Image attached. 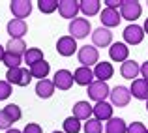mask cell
<instances>
[{"mask_svg":"<svg viewBox=\"0 0 148 133\" xmlns=\"http://www.w3.org/2000/svg\"><path fill=\"white\" fill-rule=\"evenodd\" d=\"M143 13V6L137 0H122L120 4V17L126 19L130 23H135V19H139Z\"/></svg>","mask_w":148,"mask_h":133,"instance_id":"obj_1","label":"cell"},{"mask_svg":"<svg viewBox=\"0 0 148 133\" xmlns=\"http://www.w3.org/2000/svg\"><path fill=\"white\" fill-rule=\"evenodd\" d=\"M6 81L10 84H17V86H28L32 75H30V69L26 68H11L6 73Z\"/></svg>","mask_w":148,"mask_h":133,"instance_id":"obj_2","label":"cell"},{"mask_svg":"<svg viewBox=\"0 0 148 133\" xmlns=\"http://www.w3.org/2000/svg\"><path fill=\"white\" fill-rule=\"evenodd\" d=\"M92 26H90V21L88 19H73L71 23H69V34H71L73 40H83V38H86L88 34H90Z\"/></svg>","mask_w":148,"mask_h":133,"instance_id":"obj_3","label":"cell"},{"mask_svg":"<svg viewBox=\"0 0 148 133\" xmlns=\"http://www.w3.org/2000/svg\"><path fill=\"white\" fill-rule=\"evenodd\" d=\"M107 96H111V88H109V84L105 83V81H94V83L88 86V97L94 99L96 103L105 101Z\"/></svg>","mask_w":148,"mask_h":133,"instance_id":"obj_4","label":"cell"},{"mask_svg":"<svg viewBox=\"0 0 148 133\" xmlns=\"http://www.w3.org/2000/svg\"><path fill=\"white\" fill-rule=\"evenodd\" d=\"M77 58H79V62L84 66V68H90L92 64H98L99 53H98V49H96L94 45H84V47H81V49H79Z\"/></svg>","mask_w":148,"mask_h":133,"instance_id":"obj_5","label":"cell"},{"mask_svg":"<svg viewBox=\"0 0 148 133\" xmlns=\"http://www.w3.org/2000/svg\"><path fill=\"white\" fill-rule=\"evenodd\" d=\"M124 40H126V43L130 45H139L143 40H145V30H143V26L135 25V23H131V25H127L126 28H124Z\"/></svg>","mask_w":148,"mask_h":133,"instance_id":"obj_6","label":"cell"},{"mask_svg":"<svg viewBox=\"0 0 148 133\" xmlns=\"http://www.w3.org/2000/svg\"><path fill=\"white\" fill-rule=\"evenodd\" d=\"M81 11L79 2L75 0H58V13L64 19H77V13Z\"/></svg>","mask_w":148,"mask_h":133,"instance_id":"obj_7","label":"cell"},{"mask_svg":"<svg viewBox=\"0 0 148 133\" xmlns=\"http://www.w3.org/2000/svg\"><path fill=\"white\" fill-rule=\"evenodd\" d=\"M130 99H131V92H130V88H126V86H114L111 90V101H112V105L114 107H126L127 103H130Z\"/></svg>","mask_w":148,"mask_h":133,"instance_id":"obj_8","label":"cell"},{"mask_svg":"<svg viewBox=\"0 0 148 133\" xmlns=\"http://www.w3.org/2000/svg\"><path fill=\"white\" fill-rule=\"evenodd\" d=\"M53 83H54V88H58V90H69L73 86V73L69 71V69H58L56 73H54V77H53Z\"/></svg>","mask_w":148,"mask_h":133,"instance_id":"obj_9","label":"cell"},{"mask_svg":"<svg viewBox=\"0 0 148 133\" xmlns=\"http://www.w3.org/2000/svg\"><path fill=\"white\" fill-rule=\"evenodd\" d=\"M10 10L15 15V19L25 21V17L32 13V2L30 0H13V2H10Z\"/></svg>","mask_w":148,"mask_h":133,"instance_id":"obj_10","label":"cell"},{"mask_svg":"<svg viewBox=\"0 0 148 133\" xmlns=\"http://www.w3.org/2000/svg\"><path fill=\"white\" fill-rule=\"evenodd\" d=\"M99 21L105 28H112V26H118L122 17H120L118 10H111V8H103V11L99 13Z\"/></svg>","mask_w":148,"mask_h":133,"instance_id":"obj_11","label":"cell"},{"mask_svg":"<svg viewBox=\"0 0 148 133\" xmlns=\"http://www.w3.org/2000/svg\"><path fill=\"white\" fill-rule=\"evenodd\" d=\"M56 51L62 56H73V53L77 51V40H73L71 36H62L56 41Z\"/></svg>","mask_w":148,"mask_h":133,"instance_id":"obj_12","label":"cell"},{"mask_svg":"<svg viewBox=\"0 0 148 133\" xmlns=\"http://www.w3.org/2000/svg\"><path fill=\"white\" fill-rule=\"evenodd\" d=\"M92 41H94V47H107L112 45V32L105 26H99V28L94 30L92 34Z\"/></svg>","mask_w":148,"mask_h":133,"instance_id":"obj_13","label":"cell"},{"mask_svg":"<svg viewBox=\"0 0 148 133\" xmlns=\"http://www.w3.org/2000/svg\"><path fill=\"white\" fill-rule=\"evenodd\" d=\"M94 71H92L90 68H84V66H81V68H77L75 71H73V81H75L77 84H81V86H90L92 83H94Z\"/></svg>","mask_w":148,"mask_h":133,"instance_id":"obj_14","label":"cell"},{"mask_svg":"<svg viewBox=\"0 0 148 133\" xmlns=\"http://www.w3.org/2000/svg\"><path fill=\"white\" fill-rule=\"evenodd\" d=\"M109 56H111V60H114V62H126L127 60V56H130V49H127V45L126 43H112L111 45V49H109Z\"/></svg>","mask_w":148,"mask_h":133,"instance_id":"obj_15","label":"cell"},{"mask_svg":"<svg viewBox=\"0 0 148 133\" xmlns=\"http://www.w3.org/2000/svg\"><path fill=\"white\" fill-rule=\"evenodd\" d=\"M92 114H94V107L88 101H77L73 105V116L77 120H90Z\"/></svg>","mask_w":148,"mask_h":133,"instance_id":"obj_16","label":"cell"},{"mask_svg":"<svg viewBox=\"0 0 148 133\" xmlns=\"http://www.w3.org/2000/svg\"><path fill=\"white\" fill-rule=\"evenodd\" d=\"M139 73H141V66H139L135 60H126L122 66H120V75H122L124 79L135 81Z\"/></svg>","mask_w":148,"mask_h":133,"instance_id":"obj_17","label":"cell"},{"mask_svg":"<svg viewBox=\"0 0 148 133\" xmlns=\"http://www.w3.org/2000/svg\"><path fill=\"white\" fill-rule=\"evenodd\" d=\"M130 92L135 99H148V81L146 79H135L130 86Z\"/></svg>","mask_w":148,"mask_h":133,"instance_id":"obj_18","label":"cell"},{"mask_svg":"<svg viewBox=\"0 0 148 133\" xmlns=\"http://www.w3.org/2000/svg\"><path fill=\"white\" fill-rule=\"evenodd\" d=\"M112 73H114L112 64H111V62H105V60L103 62H98V64H96V68H94L96 81H105V83H107V79H111Z\"/></svg>","mask_w":148,"mask_h":133,"instance_id":"obj_19","label":"cell"},{"mask_svg":"<svg viewBox=\"0 0 148 133\" xmlns=\"http://www.w3.org/2000/svg\"><path fill=\"white\" fill-rule=\"evenodd\" d=\"M26 30H28V26H26V23L23 21V19H11V21L8 23V34H10L11 38L23 40V36L26 34Z\"/></svg>","mask_w":148,"mask_h":133,"instance_id":"obj_20","label":"cell"},{"mask_svg":"<svg viewBox=\"0 0 148 133\" xmlns=\"http://www.w3.org/2000/svg\"><path fill=\"white\" fill-rule=\"evenodd\" d=\"M94 116L96 120L103 122V120H111L112 118V105L107 103V101H99V103L94 105Z\"/></svg>","mask_w":148,"mask_h":133,"instance_id":"obj_21","label":"cell"},{"mask_svg":"<svg viewBox=\"0 0 148 133\" xmlns=\"http://www.w3.org/2000/svg\"><path fill=\"white\" fill-rule=\"evenodd\" d=\"M105 133H127V124L118 116H112L105 124Z\"/></svg>","mask_w":148,"mask_h":133,"instance_id":"obj_22","label":"cell"},{"mask_svg":"<svg viewBox=\"0 0 148 133\" xmlns=\"http://www.w3.org/2000/svg\"><path fill=\"white\" fill-rule=\"evenodd\" d=\"M28 69H30V75H32V77L43 81V79H47V75H49V71H51V66H49V62L41 60V62H38V64L30 66Z\"/></svg>","mask_w":148,"mask_h":133,"instance_id":"obj_23","label":"cell"},{"mask_svg":"<svg viewBox=\"0 0 148 133\" xmlns=\"http://www.w3.org/2000/svg\"><path fill=\"white\" fill-rule=\"evenodd\" d=\"M36 94L40 97H43V99H47L54 94V83L49 79H43V81H38L36 84Z\"/></svg>","mask_w":148,"mask_h":133,"instance_id":"obj_24","label":"cell"},{"mask_svg":"<svg viewBox=\"0 0 148 133\" xmlns=\"http://www.w3.org/2000/svg\"><path fill=\"white\" fill-rule=\"evenodd\" d=\"M6 53L17 54V56H25V53H26L25 41L19 40V38H11V40L8 41V45H6Z\"/></svg>","mask_w":148,"mask_h":133,"instance_id":"obj_25","label":"cell"},{"mask_svg":"<svg viewBox=\"0 0 148 133\" xmlns=\"http://www.w3.org/2000/svg\"><path fill=\"white\" fill-rule=\"evenodd\" d=\"M79 6H81V11H83L86 17H92V15L99 13L101 2L99 0H83V2H79Z\"/></svg>","mask_w":148,"mask_h":133,"instance_id":"obj_26","label":"cell"},{"mask_svg":"<svg viewBox=\"0 0 148 133\" xmlns=\"http://www.w3.org/2000/svg\"><path fill=\"white\" fill-rule=\"evenodd\" d=\"M43 60V53H41V49H38V47H30V49H26L25 53V62L28 66H34L38 64V62Z\"/></svg>","mask_w":148,"mask_h":133,"instance_id":"obj_27","label":"cell"},{"mask_svg":"<svg viewBox=\"0 0 148 133\" xmlns=\"http://www.w3.org/2000/svg\"><path fill=\"white\" fill-rule=\"evenodd\" d=\"M2 111L6 112V116L11 120V122H17V120H21V116H23V112H21V109H19V105H15V103L6 105Z\"/></svg>","mask_w":148,"mask_h":133,"instance_id":"obj_28","label":"cell"},{"mask_svg":"<svg viewBox=\"0 0 148 133\" xmlns=\"http://www.w3.org/2000/svg\"><path fill=\"white\" fill-rule=\"evenodd\" d=\"M81 131V120L75 116H68L64 120V133H79Z\"/></svg>","mask_w":148,"mask_h":133,"instance_id":"obj_29","label":"cell"},{"mask_svg":"<svg viewBox=\"0 0 148 133\" xmlns=\"http://www.w3.org/2000/svg\"><path fill=\"white\" fill-rule=\"evenodd\" d=\"M38 8L41 13H53L54 10H58V0H40Z\"/></svg>","mask_w":148,"mask_h":133,"instance_id":"obj_30","label":"cell"},{"mask_svg":"<svg viewBox=\"0 0 148 133\" xmlns=\"http://www.w3.org/2000/svg\"><path fill=\"white\" fill-rule=\"evenodd\" d=\"M83 130H84V133H101L103 131V126H101L99 120L90 118V120H86V124L83 126Z\"/></svg>","mask_w":148,"mask_h":133,"instance_id":"obj_31","label":"cell"},{"mask_svg":"<svg viewBox=\"0 0 148 133\" xmlns=\"http://www.w3.org/2000/svg\"><path fill=\"white\" fill-rule=\"evenodd\" d=\"M21 60H23V56H17V54H11V53H6L4 54V64L8 66V69H11V68H21Z\"/></svg>","mask_w":148,"mask_h":133,"instance_id":"obj_32","label":"cell"},{"mask_svg":"<svg viewBox=\"0 0 148 133\" xmlns=\"http://www.w3.org/2000/svg\"><path fill=\"white\" fill-rule=\"evenodd\" d=\"M11 96V84L8 81H0V101L8 99Z\"/></svg>","mask_w":148,"mask_h":133,"instance_id":"obj_33","label":"cell"},{"mask_svg":"<svg viewBox=\"0 0 148 133\" xmlns=\"http://www.w3.org/2000/svg\"><path fill=\"white\" fill-rule=\"evenodd\" d=\"M127 133H146V126L143 122H133L127 126Z\"/></svg>","mask_w":148,"mask_h":133,"instance_id":"obj_34","label":"cell"},{"mask_svg":"<svg viewBox=\"0 0 148 133\" xmlns=\"http://www.w3.org/2000/svg\"><path fill=\"white\" fill-rule=\"evenodd\" d=\"M11 124H13V122H11V120L6 116V112H4V111H0V130H6V131H8Z\"/></svg>","mask_w":148,"mask_h":133,"instance_id":"obj_35","label":"cell"},{"mask_svg":"<svg viewBox=\"0 0 148 133\" xmlns=\"http://www.w3.org/2000/svg\"><path fill=\"white\" fill-rule=\"evenodd\" d=\"M23 133H43V130H41L40 124H26Z\"/></svg>","mask_w":148,"mask_h":133,"instance_id":"obj_36","label":"cell"},{"mask_svg":"<svg viewBox=\"0 0 148 133\" xmlns=\"http://www.w3.org/2000/svg\"><path fill=\"white\" fill-rule=\"evenodd\" d=\"M105 4H107V8H111V10H120L122 0H105Z\"/></svg>","mask_w":148,"mask_h":133,"instance_id":"obj_37","label":"cell"},{"mask_svg":"<svg viewBox=\"0 0 148 133\" xmlns=\"http://www.w3.org/2000/svg\"><path fill=\"white\" fill-rule=\"evenodd\" d=\"M141 75H143V79H146V81H148V60L141 66Z\"/></svg>","mask_w":148,"mask_h":133,"instance_id":"obj_38","label":"cell"},{"mask_svg":"<svg viewBox=\"0 0 148 133\" xmlns=\"http://www.w3.org/2000/svg\"><path fill=\"white\" fill-rule=\"evenodd\" d=\"M4 54H6V49H4V47H2V45H0V62H2V60H4Z\"/></svg>","mask_w":148,"mask_h":133,"instance_id":"obj_39","label":"cell"},{"mask_svg":"<svg viewBox=\"0 0 148 133\" xmlns=\"http://www.w3.org/2000/svg\"><path fill=\"white\" fill-rule=\"evenodd\" d=\"M143 30H145V32L148 34V19H146V21H145V26H143Z\"/></svg>","mask_w":148,"mask_h":133,"instance_id":"obj_40","label":"cell"},{"mask_svg":"<svg viewBox=\"0 0 148 133\" xmlns=\"http://www.w3.org/2000/svg\"><path fill=\"white\" fill-rule=\"evenodd\" d=\"M6 133H23V131H19V130H15V128H13V130H8Z\"/></svg>","mask_w":148,"mask_h":133,"instance_id":"obj_41","label":"cell"},{"mask_svg":"<svg viewBox=\"0 0 148 133\" xmlns=\"http://www.w3.org/2000/svg\"><path fill=\"white\" fill-rule=\"evenodd\" d=\"M53 133H64V131H53Z\"/></svg>","mask_w":148,"mask_h":133,"instance_id":"obj_42","label":"cell"},{"mask_svg":"<svg viewBox=\"0 0 148 133\" xmlns=\"http://www.w3.org/2000/svg\"><path fill=\"white\" fill-rule=\"evenodd\" d=\"M146 111H148V99H146Z\"/></svg>","mask_w":148,"mask_h":133,"instance_id":"obj_43","label":"cell"},{"mask_svg":"<svg viewBox=\"0 0 148 133\" xmlns=\"http://www.w3.org/2000/svg\"><path fill=\"white\" fill-rule=\"evenodd\" d=\"M146 133H148V128H146Z\"/></svg>","mask_w":148,"mask_h":133,"instance_id":"obj_44","label":"cell"}]
</instances>
